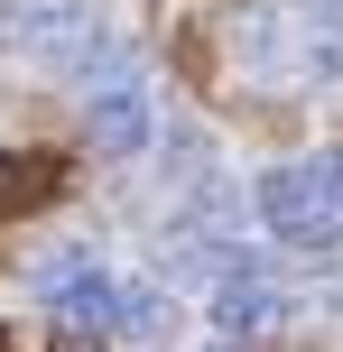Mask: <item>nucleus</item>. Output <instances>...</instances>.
Segmentation results:
<instances>
[{
	"label": "nucleus",
	"mask_w": 343,
	"mask_h": 352,
	"mask_svg": "<svg viewBox=\"0 0 343 352\" xmlns=\"http://www.w3.org/2000/svg\"><path fill=\"white\" fill-rule=\"evenodd\" d=\"M0 47L47 74H121V10L111 0H0Z\"/></svg>",
	"instance_id": "obj_1"
},
{
	"label": "nucleus",
	"mask_w": 343,
	"mask_h": 352,
	"mask_svg": "<svg viewBox=\"0 0 343 352\" xmlns=\"http://www.w3.org/2000/svg\"><path fill=\"white\" fill-rule=\"evenodd\" d=\"M204 352H241V343H232V334H223V343H204Z\"/></svg>",
	"instance_id": "obj_8"
},
{
	"label": "nucleus",
	"mask_w": 343,
	"mask_h": 352,
	"mask_svg": "<svg viewBox=\"0 0 343 352\" xmlns=\"http://www.w3.org/2000/svg\"><path fill=\"white\" fill-rule=\"evenodd\" d=\"M84 140L102 148V158H140L148 140H158V93L140 84V74H102L84 102Z\"/></svg>",
	"instance_id": "obj_4"
},
{
	"label": "nucleus",
	"mask_w": 343,
	"mask_h": 352,
	"mask_svg": "<svg viewBox=\"0 0 343 352\" xmlns=\"http://www.w3.org/2000/svg\"><path fill=\"white\" fill-rule=\"evenodd\" d=\"M121 269H102L93 250H56V260H37V297H47V316L65 324V334H111L121 324Z\"/></svg>",
	"instance_id": "obj_3"
},
{
	"label": "nucleus",
	"mask_w": 343,
	"mask_h": 352,
	"mask_svg": "<svg viewBox=\"0 0 343 352\" xmlns=\"http://www.w3.org/2000/svg\"><path fill=\"white\" fill-rule=\"evenodd\" d=\"M260 223L288 250H334L343 241V148H316V158H288L251 186Z\"/></svg>",
	"instance_id": "obj_2"
},
{
	"label": "nucleus",
	"mask_w": 343,
	"mask_h": 352,
	"mask_svg": "<svg viewBox=\"0 0 343 352\" xmlns=\"http://www.w3.org/2000/svg\"><path fill=\"white\" fill-rule=\"evenodd\" d=\"M288 306H297V297L269 278V269H260V250H251V260H241L232 278L214 287V324H223L232 343H241V334H269V324H288Z\"/></svg>",
	"instance_id": "obj_5"
},
{
	"label": "nucleus",
	"mask_w": 343,
	"mask_h": 352,
	"mask_svg": "<svg viewBox=\"0 0 343 352\" xmlns=\"http://www.w3.org/2000/svg\"><path fill=\"white\" fill-rule=\"evenodd\" d=\"M307 19H325V28H343V0H297Z\"/></svg>",
	"instance_id": "obj_7"
},
{
	"label": "nucleus",
	"mask_w": 343,
	"mask_h": 352,
	"mask_svg": "<svg viewBox=\"0 0 343 352\" xmlns=\"http://www.w3.org/2000/svg\"><path fill=\"white\" fill-rule=\"evenodd\" d=\"M111 334H121V343H167V334H177V297L148 287V278H130V287H121V324H111Z\"/></svg>",
	"instance_id": "obj_6"
}]
</instances>
